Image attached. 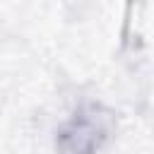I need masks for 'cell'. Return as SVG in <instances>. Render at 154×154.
Instances as JSON below:
<instances>
[{"mask_svg":"<svg viewBox=\"0 0 154 154\" xmlns=\"http://www.w3.org/2000/svg\"><path fill=\"white\" fill-rule=\"evenodd\" d=\"M116 132V116L96 101H84L58 128V154H101Z\"/></svg>","mask_w":154,"mask_h":154,"instance_id":"obj_1","label":"cell"}]
</instances>
